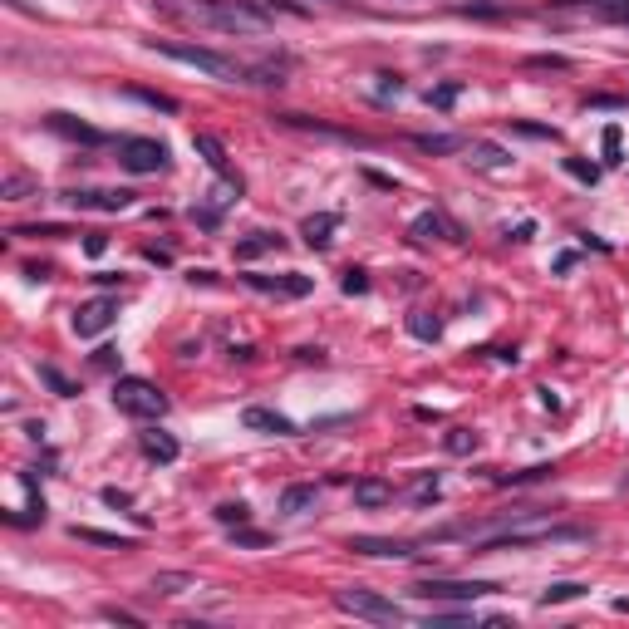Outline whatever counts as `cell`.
I'll return each mask as SVG.
<instances>
[{
	"label": "cell",
	"instance_id": "cell-36",
	"mask_svg": "<svg viewBox=\"0 0 629 629\" xmlns=\"http://www.w3.org/2000/svg\"><path fill=\"white\" fill-rule=\"evenodd\" d=\"M566 172L580 177V182H600V168H595V163H585V158H566Z\"/></svg>",
	"mask_w": 629,
	"mask_h": 629
},
{
	"label": "cell",
	"instance_id": "cell-31",
	"mask_svg": "<svg viewBox=\"0 0 629 629\" xmlns=\"http://www.w3.org/2000/svg\"><path fill=\"white\" fill-rule=\"evenodd\" d=\"M458 94H462V84H438V89H428V104H433V109H453Z\"/></svg>",
	"mask_w": 629,
	"mask_h": 629
},
{
	"label": "cell",
	"instance_id": "cell-3",
	"mask_svg": "<svg viewBox=\"0 0 629 629\" xmlns=\"http://www.w3.org/2000/svg\"><path fill=\"white\" fill-rule=\"evenodd\" d=\"M153 50L158 55L177 59V64H187V69H197V74H207V79H222V84H241L246 79V69L227 59L222 50H202V45H172V40H153Z\"/></svg>",
	"mask_w": 629,
	"mask_h": 629
},
{
	"label": "cell",
	"instance_id": "cell-34",
	"mask_svg": "<svg viewBox=\"0 0 629 629\" xmlns=\"http://www.w3.org/2000/svg\"><path fill=\"white\" fill-rule=\"evenodd\" d=\"M551 472H556V467H546V462H541V467H526V472H512V477H497V482H512V487H521V482H541V477H551Z\"/></svg>",
	"mask_w": 629,
	"mask_h": 629
},
{
	"label": "cell",
	"instance_id": "cell-45",
	"mask_svg": "<svg viewBox=\"0 0 629 629\" xmlns=\"http://www.w3.org/2000/svg\"><path fill=\"white\" fill-rule=\"evenodd\" d=\"M335 5H344V0H335Z\"/></svg>",
	"mask_w": 629,
	"mask_h": 629
},
{
	"label": "cell",
	"instance_id": "cell-39",
	"mask_svg": "<svg viewBox=\"0 0 629 629\" xmlns=\"http://www.w3.org/2000/svg\"><path fill=\"white\" fill-rule=\"evenodd\" d=\"M605 158H610V163H620V128H615V123L605 128Z\"/></svg>",
	"mask_w": 629,
	"mask_h": 629
},
{
	"label": "cell",
	"instance_id": "cell-43",
	"mask_svg": "<svg viewBox=\"0 0 629 629\" xmlns=\"http://www.w3.org/2000/svg\"><path fill=\"white\" fill-rule=\"evenodd\" d=\"M104 502H109V507H128L133 497H128V492H118V487H104Z\"/></svg>",
	"mask_w": 629,
	"mask_h": 629
},
{
	"label": "cell",
	"instance_id": "cell-35",
	"mask_svg": "<svg viewBox=\"0 0 629 629\" xmlns=\"http://www.w3.org/2000/svg\"><path fill=\"white\" fill-rule=\"evenodd\" d=\"M408 330H413L418 340H438V330H443V325H438V320H428V315H413V320H408Z\"/></svg>",
	"mask_w": 629,
	"mask_h": 629
},
{
	"label": "cell",
	"instance_id": "cell-18",
	"mask_svg": "<svg viewBox=\"0 0 629 629\" xmlns=\"http://www.w3.org/2000/svg\"><path fill=\"white\" fill-rule=\"evenodd\" d=\"M266 251H281V236L276 231H251L246 241H236V261H256Z\"/></svg>",
	"mask_w": 629,
	"mask_h": 629
},
{
	"label": "cell",
	"instance_id": "cell-20",
	"mask_svg": "<svg viewBox=\"0 0 629 629\" xmlns=\"http://www.w3.org/2000/svg\"><path fill=\"white\" fill-rule=\"evenodd\" d=\"M192 148H197V153L207 158V168H212V172L231 177V172H227V148H222V143H217L212 133H197V138H192Z\"/></svg>",
	"mask_w": 629,
	"mask_h": 629
},
{
	"label": "cell",
	"instance_id": "cell-2",
	"mask_svg": "<svg viewBox=\"0 0 629 629\" xmlns=\"http://www.w3.org/2000/svg\"><path fill=\"white\" fill-rule=\"evenodd\" d=\"M182 15L207 30H231V35H261L271 25V15H261L251 0H187Z\"/></svg>",
	"mask_w": 629,
	"mask_h": 629
},
{
	"label": "cell",
	"instance_id": "cell-46",
	"mask_svg": "<svg viewBox=\"0 0 629 629\" xmlns=\"http://www.w3.org/2000/svg\"><path fill=\"white\" fill-rule=\"evenodd\" d=\"M605 5H610V0H605Z\"/></svg>",
	"mask_w": 629,
	"mask_h": 629
},
{
	"label": "cell",
	"instance_id": "cell-19",
	"mask_svg": "<svg viewBox=\"0 0 629 629\" xmlns=\"http://www.w3.org/2000/svg\"><path fill=\"white\" fill-rule=\"evenodd\" d=\"M340 227V217L335 212H320V217H305V227H300V236L315 246V251H325L330 246V231Z\"/></svg>",
	"mask_w": 629,
	"mask_h": 629
},
{
	"label": "cell",
	"instance_id": "cell-32",
	"mask_svg": "<svg viewBox=\"0 0 629 629\" xmlns=\"http://www.w3.org/2000/svg\"><path fill=\"white\" fill-rule=\"evenodd\" d=\"M133 99H143L148 109H163V114H177V99H168V94H153V89H128Z\"/></svg>",
	"mask_w": 629,
	"mask_h": 629
},
{
	"label": "cell",
	"instance_id": "cell-40",
	"mask_svg": "<svg viewBox=\"0 0 629 629\" xmlns=\"http://www.w3.org/2000/svg\"><path fill=\"white\" fill-rule=\"evenodd\" d=\"M526 69H566V59L561 55H536V59H526Z\"/></svg>",
	"mask_w": 629,
	"mask_h": 629
},
{
	"label": "cell",
	"instance_id": "cell-21",
	"mask_svg": "<svg viewBox=\"0 0 629 629\" xmlns=\"http://www.w3.org/2000/svg\"><path fill=\"white\" fill-rule=\"evenodd\" d=\"M467 153H472V163L477 168H512V153H502V148H492V143H467Z\"/></svg>",
	"mask_w": 629,
	"mask_h": 629
},
{
	"label": "cell",
	"instance_id": "cell-28",
	"mask_svg": "<svg viewBox=\"0 0 629 629\" xmlns=\"http://www.w3.org/2000/svg\"><path fill=\"white\" fill-rule=\"evenodd\" d=\"M251 5H256L261 15H295V20H300V15H310V10H305V5H295V0H251Z\"/></svg>",
	"mask_w": 629,
	"mask_h": 629
},
{
	"label": "cell",
	"instance_id": "cell-11",
	"mask_svg": "<svg viewBox=\"0 0 629 629\" xmlns=\"http://www.w3.org/2000/svg\"><path fill=\"white\" fill-rule=\"evenodd\" d=\"M408 236L413 241H462V227H453L443 212H423L408 222Z\"/></svg>",
	"mask_w": 629,
	"mask_h": 629
},
{
	"label": "cell",
	"instance_id": "cell-24",
	"mask_svg": "<svg viewBox=\"0 0 629 629\" xmlns=\"http://www.w3.org/2000/svg\"><path fill=\"white\" fill-rule=\"evenodd\" d=\"M74 541H94V546H114V551H133L128 536H114V531H94V526H74Z\"/></svg>",
	"mask_w": 629,
	"mask_h": 629
},
{
	"label": "cell",
	"instance_id": "cell-16",
	"mask_svg": "<svg viewBox=\"0 0 629 629\" xmlns=\"http://www.w3.org/2000/svg\"><path fill=\"white\" fill-rule=\"evenodd\" d=\"M45 123H50L55 133H64V138H79V143H89V148H94V143H104V133H99V128H89V123H79V118H74V114H50V118H45Z\"/></svg>",
	"mask_w": 629,
	"mask_h": 629
},
{
	"label": "cell",
	"instance_id": "cell-41",
	"mask_svg": "<svg viewBox=\"0 0 629 629\" xmlns=\"http://www.w3.org/2000/svg\"><path fill=\"white\" fill-rule=\"evenodd\" d=\"M516 133H526V138H556V128H536V123H512Z\"/></svg>",
	"mask_w": 629,
	"mask_h": 629
},
{
	"label": "cell",
	"instance_id": "cell-9",
	"mask_svg": "<svg viewBox=\"0 0 629 629\" xmlns=\"http://www.w3.org/2000/svg\"><path fill=\"white\" fill-rule=\"evenodd\" d=\"M246 286L261 290V295H286V300H300V295H310L315 281L310 276H300V271H286V276H246Z\"/></svg>",
	"mask_w": 629,
	"mask_h": 629
},
{
	"label": "cell",
	"instance_id": "cell-42",
	"mask_svg": "<svg viewBox=\"0 0 629 629\" xmlns=\"http://www.w3.org/2000/svg\"><path fill=\"white\" fill-rule=\"evenodd\" d=\"M104 246H109V241H104V231H89V241H84V251H89V256H104Z\"/></svg>",
	"mask_w": 629,
	"mask_h": 629
},
{
	"label": "cell",
	"instance_id": "cell-5",
	"mask_svg": "<svg viewBox=\"0 0 629 629\" xmlns=\"http://www.w3.org/2000/svg\"><path fill=\"white\" fill-rule=\"evenodd\" d=\"M335 605L354 620H369V625H403V610L394 600H384L379 590H364V585H349V590H335Z\"/></svg>",
	"mask_w": 629,
	"mask_h": 629
},
{
	"label": "cell",
	"instance_id": "cell-10",
	"mask_svg": "<svg viewBox=\"0 0 629 629\" xmlns=\"http://www.w3.org/2000/svg\"><path fill=\"white\" fill-rule=\"evenodd\" d=\"M349 551H359V556H379V561H408V556H418L413 541H399V536H354Z\"/></svg>",
	"mask_w": 629,
	"mask_h": 629
},
{
	"label": "cell",
	"instance_id": "cell-30",
	"mask_svg": "<svg viewBox=\"0 0 629 629\" xmlns=\"http://www.w3.org/2000/svg\"><path fill=\"white\" fill-rule=\"evenodd\" d=\"M217 521H222V526H246V516H251V507H246V502H222V507H217Z\"/></svg>",
	"mask_w": 629,
	"mask_h": 629
},
{
	"label": "cell",
	"instance_id": "cell-7",
	"mask_svg": "<svg viewBox=\"0 0 629 629\" xmlns=\"http://www.w3.org/2000/svg\"><path fill=\"white\" fill-rule=\"evenodd\" d=\"M418 600H482V595H497L492 580H418L413 585Z\"/></svg>",
	"mask_w": 629,
	"mask_h": 629
},
{
	"label": "cell",
	"instance_id": "cell-33",
	"mask_svg": "<svg viewBox=\"0 0 629 629\" xmlns=\"http://www.w3.org/2000/svg\"><path fill=\"white\" fill-rule=\"evenodd\" d=\"M231 541H236V546H271V536H266V531H251V526H231Z\"/></svg>",
	"mask_w": 629,
	"mask_h": 629
},
{
	"label": "cell",
	"instance_id": "cell-17",
	"mask_svg": "<svg viewBox=\"0 0 629 629\" xmlns=\"http://www.w3.org/2000/svg\"><path fill=\"white\" fill-rule=\"evenodd\" d=\"M143 453H148V462H177V438L172 433H163V428H148L143 433Z\"/></svg>",
	"mask_w": 629,
	"mask_h": 629
},
{
	"label": "cell",
	"instance_id": "cell-22",
	"mask_svg": "<svg viewBox=\"0 0 629 629\" xmlns=\"http://www.w3.org/2000/svg\"><path fill=\"white\" fill-rule=\"evenodd\" d=\"M418 148L423 153H462L467 138H458V133H418Z\"/></svg>",
	"mask_w": 629,
	"mask_h": 629
},
{
	"label": "cell",
	"instance_id": "cell-23",
	"mask_svg": "<svg viewBox=\"0 0 629 629\" xmlns=\"http://www.w3.org/2000/svg\"><path fill=\"white\" fill-rule=\"evenodd\" d=\"M30 192H40V182H35V177H25V172H10V177L0 182V197H5V202H25Z\"/></svg>",
	"mask_w": 629,
	"mask_h": 629
},
{
	"label": "cell",
	"instance_id": "cell-14",
	"mask_svg": "<svg viewBox=\"0 0 629 629\" xmlns=\"http://www.w3.org/2000/svg\"><path fill=\"white\" fill-rule=\"evenodd\" d=\"M389 502H394V482H384V477H359L354 482V507L374 512V507H389Z\"/></svg>",
	"mask_w": 629,
	"mask_h": 629
},
{
	"label": "cell",
	"instance_id": "cell-37",
	"mask_svg": "<svg viewBox=\"0 0 629 629\" xmlns=\"http://www.w3.org/2000/svg\"><path fill=\"white\" fill-rule=\"evenodd\" d=\"M438 492H443V487H438V477H423V482L413 487V497H418L423 507H428V502H438Z\"/></svg>",
	"mask_w": 629,
	"mask_h": 629
},
{
	"label": "cell",
	"instance_id": "cell-4",
	"mask_svg": "<svg viewBox=\"0 0 629 629\" xmlns=\"http://www.w3.org/2000/svg\"><path fill=\"white\" fill-rule=\"evenodd\" d=\"M114 408L118 413H128V418L153 423V418L168 413V394H163L153 379H133V374H123V379L114 384Z\"/></svg>",
	"mask_w": 629,
	"mask_h": 629
},
{
	"label": "cell",
	"instance_id": "cell-44",
	"mask_svg": "<svg viewBox=\"0 0 629 629\" xmlns=\"http://www.w3.org/2000/svg\"><path fill=\"white\" fill-rule=\"evenodd\" d=\"M620 487H625V492H629V472H625V482H620Z\"/></svg>",
	"mask_w": 629,
	"mask_h": 629
},
{
	"label": "cell",
	"instance_id": "cell-29",
	"mask_svg": "<svg viewBox=\"0 0 629 629\" xmlns=\"http://www.w3.org/2000/svg\"><path fill=\"white\" fill-rule=\"evenodd\" d=\"M40 379H45V384H50V389H55L59 399H74V394H79V389H74V384H69V379H64V374H59L55 364H40Z\"/></svg>",
	"mask_w": 629,
	"mask_h": 629
},
{
	"label": "cell",
	"instance_id": "cell-1",
	"mask_svg": "<svg viewBox=\"0 0 629 629\" xmlns=\"http://www.w3.org/2000/svg\"><path fill=\"white\" fill-rule=\"evenodd\" d=\"M551 541H590V531L585 526H556V521H541L536 512H521L497 531H477L472 551H521V546H551Z\"/></svg>",
	"mask_w": 629,
	"mask_h": 629
},
{
	"label": "cell",
	"instance_id": "cell-13",
	"mask_svg": "<svg viewBox=\"0 0 629 629\" xmlns=\"http://www.w3.org/2000/svg\"><path fill=\"white\" fill-rule=\"evenodd\" d=\"M69 202L74 207H89V212H128L133 207V192H89V187H79V192H69Z\"/></svg>",
	"mask_w": 629,
	"mask_h": 629
},
{
	"label": "cell",
	"instance_id": "cell-38",
	"mask_svg": "<svg viewBox=\"0 0 629 629\" xmlns=\"http://www.w3.org/2000/svg\"><path fill=\"white\" fill-rule=\"evenodd\" d=\"M344 295H364V290H369V276H364V271H344Z\"/></svg>",
	"mask_w": 629,
	"mask_h": 629
},
{
	"label": "cell",
	"instance_id": "cell-25",
	"mask_svg": "<svg viewBox=\"0 0 629 629\" xmlns=\"http://www.w3.org/2000/svg\"><path fill=\"white\" fill-rule=\"evenodd\" d=\"M182 590H197V580L187 571H163L153 580V595H182Z\"/></svg>",
	"mask_w": 629,
	"mask_h": 629
},
{
	"label": "cell",
	"instance_id": "cell-27",
	"mask_svg": "<svg viewBox=\"0 0 629 629\" xmlns=\"http://www.w3.org/2000/svg\"><path fill=\"white\" fill-rule=\"evenodd\" d=\"M443 448H448V453H458V458H467V453L477 448V433H472V428H453V433L443 438Z\"/></svg>",
	"mask_w": 629,
	"mask_h": 629
},
{
	"label": "cell",
	"instance_id": "cell-26",
	"mask_svg": "<svg viewBox=\"0 0 629 629\" xmlns=\"http://www.w3.org/2000/svg\"><path fill=\"white\" fill-rule=\"evenodd\" d=\"M580 595H585V585H580V580H561V585H551V590L541 595V605L551 610V605H566V600H580Z\"/></svg>",
	"mask_w": 629,
	"mask_h": 629
},
{
	"label": "cell",
	"instance_id": "cell-6",
	"mask_svg": "<svg viewBox=\"0 0 629 629\" xmlns=\"http://www.w3.org/2000/svg\"><path fill=\"white\" fill-rule=\"evenodd\" d=\"M118 163L128 172H163L168 168V143H158V138H123L118 143Z\"/></svg>",
	"mask_w": 629,
	"mask_h": 629
},
{
	"label": "cell",
	"instance_id": "cell-8",
	"mask_svg": "<svg viewBox=\"0 0 629 629\" xmlns=\"http://www.w3.org/2000/svg\"><path fill=\"white\" fill-rule=\"evenodd\" d=\"M114 320H118V300L114 295H94V300H84V305L74 310V335H79V340H94V335H104Z\"/></svg>",
	"mask_w": 629,
	"mask_h": 629
},
{
	"label": "cell",
	"instance_id": "cell-12",
	"mask_svg": "<svg viewBox=\"0 0 629 629\" xmlns=\"http://www.w3.org/2000/svg\"><path fill=\"white\" fill-rule=\"evenodd\" d=\"M241 423H246L251 433H271V438H290V433H295V423H290L286 413H276V408H261V403H251V408L241 413Z\"/></svg>",
	"mask_w": 629,
	"mask_h": 629
},
{
	"label": "cell",
	"instance_id": "cell-15",
	"mask_svg": "<svg viewBox=\"0 0 629 629\" xmlns=\"http://www.w3.org/2000/svg\"><path fill=\"white\" fill-rule=\"evenodd\" d=\"M320 507V487H310V482H290L286 492H281V512L286 516H305Z\"/></svg>",
	"mask_w": 629,
	"mask_h": 629
}]
</instances>
